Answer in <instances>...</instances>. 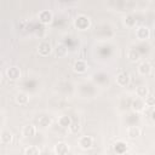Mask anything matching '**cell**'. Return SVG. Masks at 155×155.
<instances>
[{
	"label": "cell",
	"instance_id": "1",
	"mask_svg": "<svg viewBox=\"0 0 155 155\" xmlns=\"http://www.w3.org/2000/svg\"><path fill=\"white\" fill-rule=\"evenodd\" d=\"M93 142H94L93 137H91V136H82V137L79 138L78 144H79V147L81 149L87 150V149H91L93 147Z\"/></svg>",
	"mask_w": 155,
	"mask_h": 155
},
{
	"label": "cell",
	"instance_id": "2",
	"mask_svg": "<svg viewBox=\"0 0 155 155\" xmlns=\"http://www.w3.org/2000/svg\"><path fill=\"white\" fill-rule=\"evenodd\" d=\"M74 24H75V27H76L78 29L85 30V29H87V28L90 27V19H88V17L81 15V16H78V17H76Z\"/></svg>",
	"mask_w": 155,
	"mask_h": 155
},
{
	"label": "cell",
	"instance_id": "3",
	"mask_svg": "<svg viewBox=\"0 0 155 155\" xmlns=\"http://www.w3.org/2000/svg\"><path fill=\"white\" fill-rule=\"evenodd\" d=\"M51 52H52V46H51V44L47 42V41H42V42L38 46V53H39L41 57H47Z\"/></svg>",
	"mask_w": 155,
	"mask_h": 155
},
{
	"label": "cell",
	"instance_id": "4",
	"mask_svg": "<svg viewBox=\"0 0 155 155\" xmlns=\"http://www.w3.org/2000/svg\"><path fill=\"white\" fill-rule=\"evenodd\" d=\"M136 36L139 40H147L150 36V29L145 25H140L136 29Z\"/></svg>",
	"mask_w": 155,
	"mask_h": 155
},
{
	"label": "cell",
	"instance_id": "5",
	"mask_svg": "<svg viewBox=\"0 0 155 155\" xmlns=\"http://www.w3.org/2000/svg\"><path fill=\"white\" fill-rule=\"evenodd\" d=\"M116 84L120 86V87H125L130 84V75L126 71H122V73H119L116 75Z\"/></svg>",
	"mask_w": 155,
	"mask_h": 155
},
{
	"label": "cell",
	"instance_id": "6",
	"mask_svg": "<svg viewBox=\"0 0 155 155\" xmlns=\"http://www.w3.org/2000/svg\"><path fill=\"white\" fill-rule=\"evenodd\" d=\"M126 133H127V137H128L130 139H136V138H138V137L140 136V133H142V130H140L138 126H134V125H132V126L127 127V131H126Z\"/></svg>",
	"mask_w": 155,
	"mask_h": 155
},
{
	"label": "cell",
	"instance_id": "7",
	"mask_svg": "<svg viewBox=\"0 0 155 155\" xmlns=\"http://www.w3.org/2000/svg\"><path fill=\"white\" fill-rule=\"evenodd\" d=\"M22 134H23L24 137H27V138L34 137V136L36 134V127H35V125H33V124L25 125V126L23 127V130H22Z\"/></svg>",
	"mask_w": 155,
	"mask_h": 155
},
{
	"label": "cell",
	"instance_id": "8",
	"mask_svg": "<svg viewBox=\"0 0 155 155\" xmlns=\"http://www.w3.org/2000/svg\"><path fill=\"white\" fill-rule=\"evenodd\" d=\"M6 76H7L10 80H17V79H19V76H21V70H19L17 67H10V68H7V70H6Z\"/></svg>",
	"mask_w": 155,
	"mask_h": 155
},
{
	"label": "cell",
	"instance_id": "9",
	"mask_svg": "<svg viewBox=\"0 0 155 155\" xmlns=\"http://www.w3.org/2000/svg\"><path fill=\"white\" fill-rule=\"evenodd\" d=\"M68 151H69V147L64 142H59L54 145V153L57 155H67Z\"/></svg>",
	"mask_w": 155,
	"mask_h": 155
},
{
	"label": "cell",
	"instance_id": "10",
	"mask_svg": "<svg viewBox=\"0 0 155 155\" xmlns=\"http://www.w3.org/2000/svg\"><path fill=\"white\" fill-rule=\"evenodd\" d=\"M39 21L42 23V24H48L52 22V13L47 10H44L39 13Z\"/></svg>",
	"mask_w": 155,
	"mask_h": 155
},
{
	"label": "cell",
	"instance_id": "11",
	"mask_svg": "<svg viewBox=\"0 0 155 155\" xmlns=\"http://www.w3.org/2000/svg\"><path fill=\"white\" fill-rule=\"evenodd\" d=\"M73 68H74V71H76V73H85L87 70V63L84 59H78L74 63Z\"/></svg>",
	"mask_w": 155,
	"mask_h": 155
},
{
	"label": "cell",
	"instance_id": "12",
	"mask_svg": "<svg viewBox=\"0 0 155 155\" xmlns=\"http://www.w3.org/2000/svg\"><path fill=\"white\" fill-rule=\"evenodd\" d=\"M132 109L134 111H143L145 109V103H144V99H140V98H136L134 101H132V104H131Z\"/></svg>",
	"mask_w": 155,
	"mask_h": 155
},
{
	"label": "cell",
	"instance_id": "13",
	"mask_svg": "<svg viewBox=\"0 0 155 155\" xmlns=\"http://www.w3.org/2000/svg\"><path fill=\"white\" fill-rule=\"evenodd\" d=\"M136 96H137V98L145 99V98L149 96V88H148L147 86H144V85L138 86V87L136 88Z\"/></svg>",
	"mask_w": 155,
	"mask_h": 155
},
{
	"label": "cell",
	"instance_id": "14",
	"mask_svg": "<svg viewBox=\"0 0 155 155\" xmlns=\"http://www.w3.org/2000/svg\"><path fill=\"white\" fill-rule=\"evenodd\" d=\"M138 73H139L140 75H143V76L149 75V74L151 73V65H150L148 62L140 63V64L138 65Z\"/></svg>",
	"mask_w": 155,
	"mask_h": 155
},
{
	"label": "cell",
	"instance_id": "15",
	"mask_svg": "<svg viewBox=\"0 0 155 155\" xmlns=\"http://www.w3.org/2000/svg\"><path fill=\"white\" fill-rule=\"evenodd\" d=\"M12 139H13V136H12V133H11L10 131L4 130V131L1 132V134H0V140H1L2 144H10V143L12 142Z\"/></svg>",
	"mask_w": 155,
	"mask_h": 155
},
{
	"label": "cell",
	"instance_id": "16",
	"mask_svg": "<svg viewBox=\"0 0 155 155\" xmlns=\"http://www.w3.org/2000/svg\"><path fill=\"white\" fill-rule=\"evenodd\" d=\"M28 102H29V97H28L27 93L19 92V93L16 96V103H17V104H19V105H25Z\"/></svg>",
	"mask_w": 155,
	"mask_h": 155
},
{
	"label": "cell",
	"instance_id": "17",
	"mask_svg": "<svg viewBox=\"0 0 155 155\" xmlns=\"http://www.w3.org/2000/svg\"><path fill=\"white\" fill-rule=\"evenodd\" d=\"M127 58L131 61V62H136L140 58V53L138 50H134V48H131L128 52H127Z\"/></svg>",
	"mask_w": 155,
	"mask_h": 155
},
{
	"label": "cell",
	"instance_id": "18",
	"mask_svg": "<svg viewBox=\"0 0 155 155\" xmlns=\"http://www.w3.org/2000/svg\"><path fill=\"white\" fill-rule=\"evenodd\" d=\"M71 121H73V120H71L68 115H62V116L58 119V124H59L61 127H68V128H69Z\"/></svg>",
	"mask_w": 155,
	"mask_h": 155
},
{
	"label": "cell",
	"instance_id": "19",
	"mask_svg": "<svg viewBox=\"0 0 155 155\" xmlns=\"http://www.w3.org/2000/svg\"><path fill=\"white\" fill-rule=\"evenodd\" d=\"M56 54L58 57H65L68 54V47L63 44H59L57 47H56Z\"/></svg>",
	"mask_w": 155,
	"mask_h": 155
},
{
	"label": "cell",
	"instance_id": "20",
	"mask_svg": "<svg viewBox=\"0 0 155 155\" xmlns=\"http://www.w3.org/2000/svg\"><path fill=\"white\" fill-rule=\"evenodd\" d=\"M40 154H41V151H40L39 147H36V145H29L24 151V155H40Z\"/></svg>",
	"mask_w": 155,
	"mask_h": 155
},
{
	"label": "cell",
	"instance_id": "21",
	"mask_svg": "<svg viewBox=\"0 0 155 155\" xmlns=\"http://www.w3.org/2000/svg\"><path fill=\"white\" fill-rule=\"evenodd\" d=\"M80 128H81V126H80L79 120H73L71 124H70V126H69V131L71 133H78L80 131Z\"/></svg>",
	"mask_w": 155,
	"mask_h": 155
},
{
	"label": "cell",
	"instance_id": "22",
	"mask_svg": "<svg viewBox=\"0 0 155 155\" xmlns=\"http://www.w3.org/2000/svg\"><path fill=\"white\" fill-rule=\"evenodd\" d=\"M144 103H145V107H155V97L149 94L145 99H144Z\"/></svg>",
	"mask_w": 155,
	"mask_h": 155
},
{
	"label": "cell",
	"instance_id": "23",
	"mask_svg": "<svg viewBox=\"0 0 155 155\" xmlns=\"http://www.w3.org/2000/svg\"><path fill=\"white\" fill-rule=\"evenodd\" d=\"M134 23H136V21H134V18H133V16H127V17H126V24H127V25L132 27V25H134Z\"/></svg>",
	"mask_w": 155,
	"mask_h": 155
},
{
	"label": "cell",
	"instance_id": "24",
	"mask_svg": "<svg viewBox=\"0 0 155 155\" xmlns=\"http://www.w3.org/2000/svg\"><path fill=\"white\" fill-rule=\"evenodd\" d=\"M151 119H153V121L155 122V110H153V113H151Z\"/></svg>",
	"mask_w": 155,
	"mask_h": 155
}]
</instances>
